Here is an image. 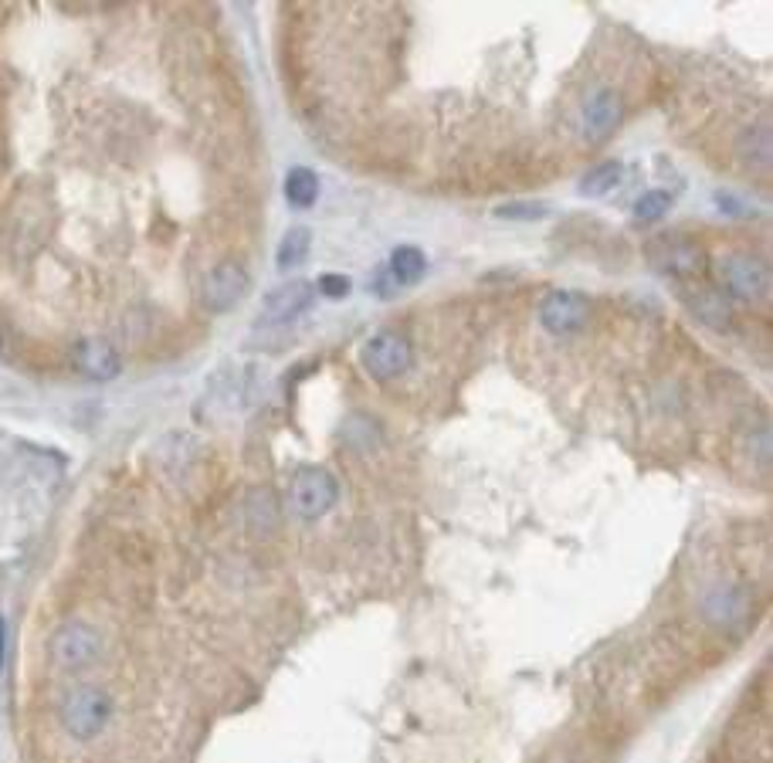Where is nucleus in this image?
<instances>
[{
	"mask_svg": "<svg viewBox=\"0 0 773 763\" xmlns=\"http://www.w3.org/2000/svg\"><path fill=\"white\" fill-rule=\"evenodd\" d=\"M61 730L72 740H95L113 719V696L99 685H76L58 706Z\"/></svg>",
	"mask_w": 773,
	"mask_h": 763,
	"instance_id": "nucleus-1",
	"label": "nucleus"
},
{
	"mask_svg": "<svg viewBox=\"0 0 773 763\" xmlns=\"http://www.w3.org/2000/svg\"><path fill=\"white\" fill-rule=\"evenodd\" d=\"M719 279L729 299L763 302L770 296V265L753 252H729L719 258Z\"/></svg>",
	"mask_w": 773,
	"mask_h": 763,
	"instance_id": "nucleus-2",
	"label": "nucleus"
},
{
	"mask_svg": "<svg viewBox=\"0 0 773 763\" xmlns=\"http://www.w3.org/2000/svg\"><path fill=\"white\" fill-rule=\"evenodd\" d=\"M339 499V482L333 478V472L320 469V465H305L296 472L292 489H289V502L292 512L299 519H320L326 516Z\"/></svg>",
	"mask_w": 773,
	"mask_h": 763,
	"instance_id": "nucleus-3",
	"label": "nucleus"
},
{
	"mask_svg": "<svg viewBox=\"0 0 773 763\" xmlns=\"http://www.w3.org/2000/svg\"><path fill=\"white\" fill-rule=\"evenodd\" d=\"M99 655H102V638H99V632L92 628V624L68 621L51 635V658H55V666L65 669V672H79V669L95 666Z\"/></svg>",
	"mask_w": 773,
	"mask_h": 763,
	"instance_id": "nucleus-4",
	"label": "nucleus"
},
{
	"mask_svg": "<svg viewBox=\"0 0 773 763\" xmlns=\"http://www.w3.org/2000/svg\"><path fill=\"white\" fill-rule=\"evenodd\" d=\"M414 350H411V339L401 333H377L364 343L360 350V363L373 380H397L411 370Z\"/></svg>",
	"mask_w": 773,
	"mask_h": 763,
	"instance_id": "nucleus-5",
	"label": "nucleus"
},
{
	"mask_svg": "<svg viewBox=\"0 0 773 763\" xmlns=\"http://www.w3.org/2000/svg\"><path fill=\"white\" fill-rule=\"evenodd\" d=\"M312 299H315V286L312 282H302V279H292V282H286V286H278L275 292H268L265 296V305H262V312H258V320H255V326L262 330H282V326H289L292 320H299L302 312L312 305Z\"/></svg>",
	"mask_w": 773,
	"mask_h": 763,
	"instance_id": "nucleus-6",
	"label": "nucleus"
},
{
	"mask_svg": "<svg viewBox=\"0 0 773 763\" xmlns=\"http://www.w3.org/2000/svg\"><path fill=\"white\" fill-rule=\"evenodd\" d=\"M252 289V279H249V268L238 265V262H221L207 271L204 279V289H200V299L210 312H228L234 309L244 296Z\"/></svg>",
	"mask_w": 773,
	"mask_h": 763,
	"instance_id": "nucleus-7",
	"label": "nucleus"
},
{
	"mask_svg": "<svg viewBox=\"0 0 773 763\" xmlns=\"http://www.w3.org/2000/svg\"><path fill=\"white\" fill-rule=\"evenodd\" d=\"M651 252H655V265L665 275H672V279L699 282L702 275H706V252H702V245H695L692 238H682V234L661 238Z\"/></svg>",
	"mask_w": 773,
	"mask_h": 763,
	"instance_id": "nucleus-8",
	"label": "nucleus"
},
{
	"mask_svg": "<svg viewBox=\"0 0 773 763\" xmlns=\"http://www.w3.org/2000/svg\"><path fill=\"white\" fill-rule=\"evenodd\" d=\"M621 116H624L621 95L614 89H593L580 109V136L587 143H601L621 126Z\"/></svg>",
	"mask_w": 773,
	"mask_h": 763,
	"instance_id": "nucleus-9",
	"label": "nucleus"
},
{
	"mask_svg": "<svg viewBox=\"0 0 773 763\" xmlns=\"http://www.w3.org/2000/svg\"><path fill=\"white\" fill-rule=\"evenodd\" d=\"M587 316H590V302L587 296L580 292H550L543 302H540V323L546 333L553 336H567V333H577L587 326Z\"/></svg>",
	"mask_w": 773,
	"mask_h": 763,
	"instance_id": "nucleus-10",
	"label": "nucleus"
},
{
	"mask_svg": "<svg viewBox=\"0 0 773 763\" xmlns=\"http://www.w3.org/2000/svg\"><path fill=\"white\" fill-rule=\"evenodd\" d=\"M72 360H76L79 373L89 377V380H113L123 370V360L116 354V346L109 339H99V336L79 339Z\"/></svg>",
	"mask_w": 773,
	"mask_h": 763,
	"instance_id": "nucleus-11",
	"label": "nucleus"
},
{
	"mask_svg": "<svg viewBox=\"0 0 773 763\" xmlns=\"http://www.w3.org/2000/svg\"><path fill=\"white\" fill-rule=\"evenodd\" d=\"M702 614H706L716 628H732V624H740L750 614V594L732 583H719L706 594V601H702Z\"/></svg>",
	"mask_w": 773,
	"mask_h": 763,
	"instance_id": "nucleus-12",
	"label": "nucleus"
},
{
	"mask_svg": "<svg viewBox=\"0 0 773 763\" xmlns=\"http://www.w3.org/2000/svg\"><path fill=\"white\" fill-rule=\"evenodd\" d=\"M685 302H689V309H692V316L699 320V323H706L709 330H719V333H726V330H732V299L723 292V289H713V286H699L695 292H689L685 296Z\"/></svg>",
	"mask_w": 773,
	"mask_h": 763,
	"instance_id": "nucleus-13",
	"label": "nucleus"
},
{
	"mask_svg": "<svg viewBox=\"0 0 773 763\" xmlns=\"http://www.w3.org/2000/svg\"><path fill=\"white\" fill-rule=\"evenodd\" d=\"M386 271L394 275L397 286H414V282H420V275L428 271V258L417 245H397L391 252V262H386Z\"/></svg>",
	"mask_w": 773,
	"mask_h": 763,
	"instance_id": "nucleus-14",
	"label": "nucleus"
},
{
	"mask_svg": "<svg viewBox=\"0 0 773 763\" xmlns=\"http://www.w3.org/2000/svg\"><path fill=\"white\" fill-rule=\"evenodd\" d=\"M309 248H312V231H309V228H302V224L289 228V231H286V238L278 241V255H275L278 271H292V268H299V265L309 258Z\"/></svg>",
	"mask_w": 773,
	"mask_h": 763,
	"instance_id": "nucleus-15",
	"label": "nucleus"
},
{
	"mask_svg": "<svg viewBox=\"0 0 773 763\" xmlns=\"http://www.w3.org/2000/svg\"><path fill=\"white\" fill-rule=\"evenodd\" d=\"M621 181H624V166H621L618 160H608V163H601V166H593L590 173H584L580 184H577V190H580L584 197H604V194H611L614 187H621Z\"/></svg>",
	"mask_w": 773,
	"mask_h": 763,
	"instance_id": "nucleus-16",
	"label": "nucleus"
},
{
	"mask_svg": "<svg viewBox=\"0 0 773 763\" xmlns=\"http://www.w3.org/2000/svg\"><path fill=\"white\" fill-rule=\"evenodd\" d=\"M315 197H320V177L309 166H292L286 177V200L305 211V207L315 204Z\"/></svg>",
	"mask_w": 773,
	"mask_h": 763,
	"instance_id": "nucleus-17",
	"label": "nucleus"
},
{
	"mask_svg": "<svg viewBox=\"0 0 773 763\" xmlns=\"http://www.w3.org/2000/svg\"><path fill=\"white\" fill-rule=\"evenodd\" d=\"M676 204V197H672V190H665V187H655V190H645L638 200H635V207H631V215H635V221H658V218H665L669 215V207Z\"/></svg>",
	"mask_w": 773,
	"mask_h": 763,
	"instance_id": "nucleus-18",
	"label": "nucleus"
},
{
	"mask_svg": "<svg viewBox=\"0 0 773 763\" xmlns=\"http://www.w3.org/2000/svg\"><path fill=\"white\" fill-rule=\"evenodd\" d=\"M546 215H550V207L537 204V200H512V204L496 207V218H503V221H540Z\"/></svg>",
	"mask_w": 773,
	"mask_h": 763,
	"instance_id": "nucleus-19",
	"label": "nucleus"
},
{
	"mask_svg": "<svg viewBox=\"0 0 773 763\" xmlns=\"http://www.w3.org/2000/svg\"><path fill=\"white\" fill-rule=\"evenodd\" d=\"M349 289L354 286H349V279L339 271H326V275H320V282H315V292L326 296V299H346Z\"/></svg>",
	"mask_w": 773,
	"mask_h": 763,
	"instance_id": "nucleus-20",
	"label": "nucleus"
},
{
	"mask_svg": "<svg viewBox=\"0 0 773 763\" xmlns=\"http://www.w3.org/2000/svg\"><path fill=\"white\" fill-rule=\"evenodd\" d=\"M370 289H373L377 296H394L401 286L394 282V275L386 271V265H380V268L373 271V279H370Z\"/></svg>",
	"mask_w": 773,
	"mask_h": 763,
	"instance_id": "nucleus-21",
	"label": "nucleus"
},
{
	"mask_svg": "<svg viewBox=\"0 0 773 763\" xmlns=\"http://www.w3.org/2000/svg\"><path fill=\"white\" fill-rule=\"evenodd\" d=\"M4 655H8V621L0 617V669H4Z\"/></svg>",
	"mask_w": 773,
	"mask_h": 763,
	"instance_id": "nucleus-22",
	"label": "nucleus"
}]
</instances>
